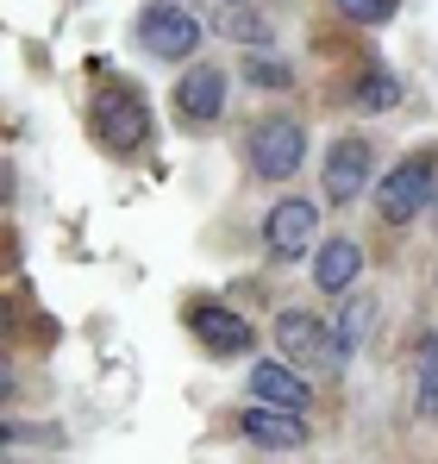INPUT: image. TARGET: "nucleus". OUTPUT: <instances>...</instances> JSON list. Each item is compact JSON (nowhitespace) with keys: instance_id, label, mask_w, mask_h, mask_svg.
Segmentation results:
<instances>
[{"instance_id":"1","label":"nucleus","mask_w":438,"mask_h":464,"mask_svg":"<svg viewBox=\"0 0 438 464\" xmlns=\"http://www.w3.org/2000/svg\"><path fill=\"white\" fill-rule=\"evenodd\" d=\"M88 132H94V145L113 157H132L150 145V107L145 94L132 88V82L107 76L94 82V94H88Z\"/></svg>"},{"instance_id":"2","label":"nucleus","mask_w":438,"mask_h":464,"mask_svg":"<svg viewBox=\"0 0 438 464\" xmlns=\"http://www.w3.org/2000/svg\"><path fill=\"white\" fill-rule=\"evenodd\" d=\"M270 333H276V352L289 358L294 371H313V377H338L345 358H351V345L338 339V326H326L313 308H282Z\"/></svg>"},{"instance_id":"3","label":"nucleus","mask_w":438,"mask_h":464,"mask_svg":"<svg viewBox=\"0 0 438 464\" xmlns=\"http://www.w3.org/2000/svg\"><path fill=\"white\" fill-rule=\"evenodd\" d=\"M433 188H438V151L401 157V163L376 182V220H382V227H414V220L433 208Z\"/></svg>"},{"instance_id":"4","label":"nucleus","mask_w":438,"mask_h":464,"mask_svg":"<svg viewBox=\"0 0 438 464\" xmlns=\"http://www.w3.org/2000/svg\"><path fill=\"white\" fill-rule=\"evenodd\" d=\"M244 157L263 182H289L294 169L307 163V126L294 113H263L251 132H244Z\"/></svg>"},{"instance_id":"5","label":"nucleus","mask_w":438,"mask_h":464,"mask_svg":"<svg viewBox=\"0 0 438 464\" xmlns=\"http://www.w3.org/2000/svg\"><path fill=\"white\" fill-rule=\"evenodd\" d=\"M201 19L188 13V6H176V0H145V13H138V25H132V38L145 44L157 63H188L195 51H201Z\"/></svg>"},{"instance_id":"6","label":"nucleus","mask_w":438,"mask_h":464,"mask_svg":"<svg viewBox=\"0 0 438 464\" xmlns=\"http://www.w3.org/2000/svg\"><path fill=\"white\" fill-rule=\"evenodd\" d=\"M369 176H376V151H369V139H332L326 145V163H319V182H326V201L332 208H351L357 195L369 188Z\"/></svg>"},{"instance_id":"7","label":"nucleus","mask_w":438,"mask_h":464,"mask_svg":"<svg viewBox=\"0 0 438 464\" xmlns=\"http://www.w3.org/2000/svg\"><path fill=\"white\" fill-rule=\"evenodd\" d=\"M313 238H319V208H313L307 195H289V201H276V208L263 214V245H270V257H282V264H294L300 251H313Z\"/></svg>"},{"instance_id":"8","label":"nucleus","mask_w":438,"mask_h":464,"mask_svg":"<svg viewBox=\"0 0 438 464\" xmlns=\"http://www.w3.org/2000/svg\"><path fill=\"white\" fill-rule=\"evenodd\" d=\"M188 333H195V345L214 352V358H244V352L257 345V326H251L244 314L219 308V302H195V308H188Z\"/></svg>"},{"instance_id":"9","label":"nucleus","mask_w":438,"mask_h":464,"mask_svg":"<svg viewBox=\"0 0 438 464\" xmlns=\"http://www.w3.org/2000/svg\"><path fill=\"white\" fill-rule=\"evenodd\" d=\"M176 113H182L188 132L195 126H219V113H225V70H214V63L182 70V82H176Z\"/></svg>"},{"instance_id":"10","label":"nucleus","mask_w":438,"mask_h":464,"mask_svg":"<svg viewBox=\"0 0 438 464\" xmlns=\"http://www.w3.org/2000/svg\"><path fill=\"white\" fill-rule=\"evenodd\" d=\"M251 395L270 401V408H289V414H307L313 408V383H307V371H294L289 358L251 364Z\"/></svg>"},{"instance_id":"11","label":"nucleus","mask_w":438,"mask_h":464,"mask_svg":"<svg viewBox=\"0 0 438 464\" xmlns=\"http://www.w3.org/2000/svg\"><path fill=\"white\" fill-rule=\"evenodd\" d=\"M244 440H251L257 452H300V446H307V420L289 414V408L257 401V408H244Z\"/></svg>"},{"instance_id":"12","label":"nucleus","mask_w":438,"mask_h":464,"mask_svg":"<svg viewBox=\"0 0 438 464\" xmlns=\"http://www.w3.org/2000/svg\"><path fill=\"white\" fill-rule=\"evenodd\" d=\"M214 25L219 38H232V44H244V51H270L276 44V25L251 6V0H214Z\"/></svg>"},{"instance_id":"13","label":"nucleus","mask_w":438,"mask_h":464,"mask_svg":"<svg viewBox=\"0 0 438 464\" xmlns=\"http://www.w3.org/2000/svg\"><path fill=\"white\" fill-rule=\"evenodd\" d=\"M357 276H364V245L357 238H326L319 257H313V289L319 295H345Z\"/></svg>"},{"instance_id":"14","label":"nucleus","mask_w":438,"mask_h":464,"mask_svg":"<svg viewBox=\"0 0 438 464\" xmlns=\"http://www.w3.org/2000/svg\"><path fill=\"white\" fill-rule=\"evenodd\" d=\"M414 414L438 420V333L420 345V364H414Z\"/></svg>"},{"instance_id":"15","label":"nucleus","mask_w":438,"mask_h":464,"mask_svg":"<svg viewBox=\"0 0 438 464\" xmlns=\"http://www.w3.org/2000/svg\"><path fill=\"white\" fill-rule=\"evenodd\" d=\"M395 101H401V76H395L388 63H376V70L357 82V107H364V113H388Z\"/></svg>"},{"instance_id":"16","label":"nucleus","mask_w":438,"mask_h":464,"mask_svg":"<svg viewBox=\"0 0 438 464\" xmlns=\"http://www.w3.org/2000/svg\"><path fill=\"white\" fill-rule=\"evenodd\" d=\"M244 82H251V88H294V63L270 57V51H251V57H244Z\"/></svg>"},{"instance_id":"17","label":"nucleus","mask_w":438,"mask_h":464,"mask_svg":"<svg viewBox=\"0 0 438 464\" xmlns=\"http://www.w3.org/2000/svg\"><path fill=\"white\" fill-rule=\"evenodd\" d=\"M345 19H357V25H382V19H395L401 13V0H332Z\"/></svg>"},{"instance_id":"18","label":"nucleus","mask_w":438,"mask_h":464,"mask_svg":"<svg viewBox=\"0 0 438 464\" xmlns=\"http://www.w3.org/2000/svg\"><path fill=\"white\" fill-rule=\"evenodd\" d=\"M6 464H25V459H6Z\"/></svg>"}]
</instances>
